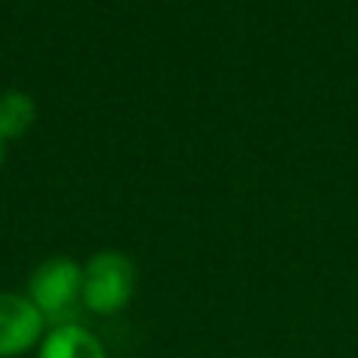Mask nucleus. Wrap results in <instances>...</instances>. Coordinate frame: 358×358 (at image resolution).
Returning a JSON list of instances; mask_svg holds the SVG:
<instances>
[{
    "label": "nucleus",
    "instance_id": "nucleus-1",
    "mask_svg": "<svg viewBox=\"0 0 358 358\" xmlns=\"http://www.w3.org/2000/svg\"><path fill=\"white\" fill-rule=\"evenodd\" d=\"M48 327L57 324H76L82 305V264L73 258H48L31 271L29 292Z\"/></svg>",
    "mask_w": 358,
    "mask_h": 358
},
{
    "label": "nucleus",
    "instance_id": "nucleus-2",
    "mask_svg": "<svg viewBox=\"0 0 358 358\" xmlns=\"http://www.w3.org/2000/svg\"><path fill=\"white\" fill-rule=\"evenodd\" d=\"M138 273L129 255L98 252L82 264V305L92 315H117L136 296Z\"/></svg>",
    "mask_w": 358,
    "mask_h": 358
},
{
    "label": "nucleus",
    "instance_id": "nucleus-3",
    "mask_svg": "<svg viewBox=\"0 0 358 358\" xmlns=\"http://www.w3.org/2000/svg\"><path fill=\"white\" fill-rule=\"evenodd\" d=\"M48 334V321L22 292H0V358L25 355L38 349Z\"/></svg>",
    "mask_w": 358,
    "mask_h": 358
},
{
    "label": "nucleus",
    "instance_id": "nucleus-4",
    "mask_svg": "<svg viewBox=\"0 0 358 358\" xmlns=\"http://www.w3.org/2000/svg\"><path fill=\"white\" fill-rule=\"evenodd\" d=\"M38 358H107L104 343L98 334L85 327V324H57L48 327L41 346H38Z\"/></svg>",
    "mask_w": 358,
    "mask_h": 358
},
{
    "label": "nucleus",
    "instance_id": "nucleus-5",
    "mask_svg": "<svg viewBox=\"0 0 358 358\" xmlns=\"http://www.w3.org/2000/svg\"><path fill=\"white\" fill-rule=\"evenodd\" d=\"M38 120V104L31 94L25 92H3L0 94V138L10 142V138H19L35 126Z\"/></svg>",
    "mask_w": 358,
    "mask_h": 358
},
{
    "label": "nucleus",
    "instance_id": "nucleus-6",
    "mask_svg": "<svg viewBox=\"0 0 358 358\" xmlns=\"http://www.w3.org/2000/svg\"><path fill=\"white\" fill-rule=\"evenodd\" d=\"M0 164H3V138H0Z\"/></svg>",
    "mask_w": 358,
    "mask_h": 358
}]
</instances>
